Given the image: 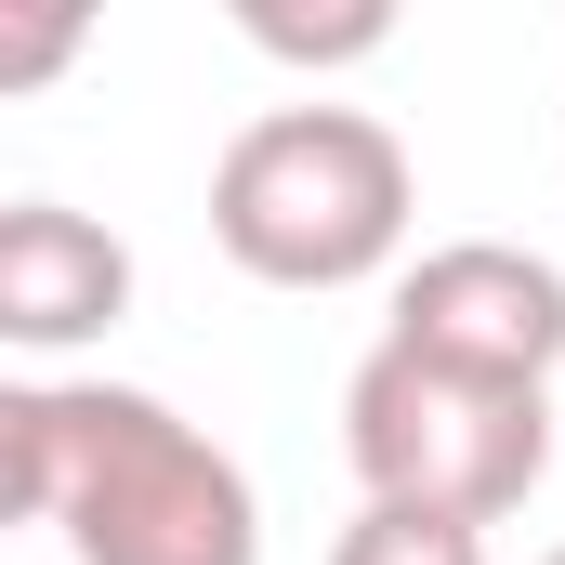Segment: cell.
<instances>
[{"label": "cell", "instance_id": "cell-7", "mask_svg": "<svg viewBox=\"0 0 565 565\" xmlns=\"http://www.w3.org/2000/svg\"><path fill=\"white\" fill-rule=\"evenodd\" d=\"M329 565H487V526H447V513H395V500H369Z\"/></svg>", "mask_w": 565, "mask_h": 565}, {"label": "cell", "instance_id": "cell-5", "mask_svg": "<svg viewBox=\"0 0 565 565\" xmlns=\"http://www.w3.org/2000/svg\"><path fill=\"white\" fill-rule=\"evenodd\" d=\"M132 316V250L66 211V198H13L0 211V342L13 355H79Z\"/></svg>", "mask_w": 565, "mask_h": 565}, {"label": "cell", "instance_id": "cell-9", "mask_svg": "<svg viewBox=\"0 0 565 565\" xmlns=\"http://www.w3.org/2000/svg\"><path fill=\"white\" fill-rule=\"evenodd\" d=\"M540 565H565V540H553V553H540Z\"/></svg>", "mask_w": 565, "mask_h": 565}, {"label": "cell", "instance_id": "cell-3", "mask_svg": "<svg viewBox=\"0 0 565 565\" xmlns=\"http://www.w3.org/2000/svg\"><path fill=\"white\" fill-rule=\"evenodd\" d=\"M342 460L395 513L500 526L553 473V382H487V369H447L408 342H369V369L342 382Z\"/></svg>", "mask_w": 565, "mask_h": 565}, {"label": "cell", "instance_id": "cell-1", "mask_svg": "<svg viewBox=\"0 0 565 565\" xmlns=\"http://www.w3.org/2000/svg\"><path fill=\"white\" fill-rule=\"evenodd\" d=\"M0 513L53 526L66 565H264V500L237 447L132 382H13L0 395Z\"/></svg>", "mask_w": 565, "mask_h": 565}, {"label": "cell", "instance_id": "cell-2", "mask_svg": "<svg viewBox=\"0 0 565 565\" xmlns=\"http://www.w3.org/2000/svg\"><path fill=\"white\" fill-rule=\"evenodd\" d=\"M408 224L422 171L369 106H264L211 158V237L264 289H369L382 264H408Z\"/></svg>", "mask_w": 565, "mask_h": 565}, {"label": "cell", "instance_id": "cell-6", "mask_svg": "<svg viewBox=\"0 0 565 565\" xmlns=\"http://www.w3.org/2000/svg\"><path fill=\"white\" fill-rule=\"evenodd\" d=\"M237 40H250V53H277V66H369V53L395 40V13H382V0H342V13H277V0H237Z\"/></svg>", "mask_w": 565, "mask_h": 565}, {"label": "cell", "instance_id": "cell-4", "mask_svg": "<svg viewBox=\"0 0 565 565\" xmlns=\"http://www.w3.org/2000/svg\"><path fill=\"white\" fill-rule=\"evenodd\" d=\"M408 355L487 369V382H553L565 369V264L513 250V237H447L395 277V329Z\"/></svg>", "mask_w": 565, "mask_h": 565}, {"label": "cell", "instance_id": "cell-8", "mask_svg": "<svg viewBox=\"0 0 565 565\" xmlns=\"http://www.w3.org/2000/svg\"><path fill=\"white\" fill-rule=\"evenodd\" d=\"M66 53H79V13H40V26H13V40H0V79H53Z\"/></svg>", "mask_w": 565, "mask_h": 565}]
</instances>
